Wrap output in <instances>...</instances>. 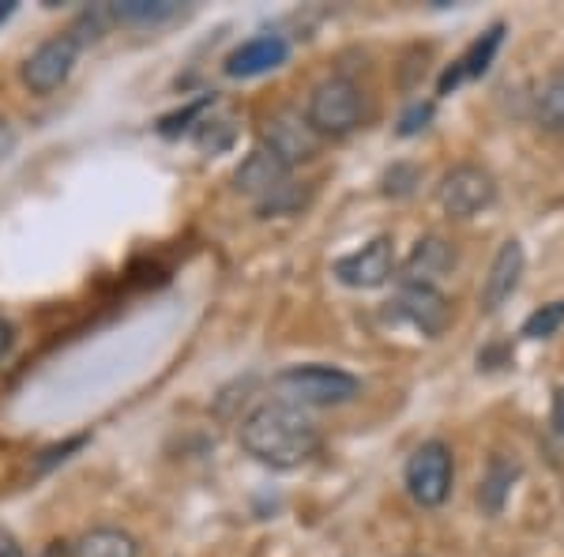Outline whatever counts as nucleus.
I'll use <instances>...</instances> for the list:
<instances>
[{
  "mask_svg": "<svg viewBox=\"0 0 564 557\" xmlns=\"http://www.w3.org/2000/svg\"><path fill=\"white\" fill-rule=\"evenodd\" d=\"M12 12H15V0H0V23H4Z\"/></svg>",
  "mask_w": 564,
  "mask_h": 557,
  "instance_id": "obj_25",
  "label": "nucleus"
},
{
  "mask_svg": "<svg viewBox=\"0 0 564 557\" xmlns=\"http://www.w3.org/2000/svg\"><path fill=\"white\" fill-rule=\"evenodd\" d=\"M12 151H15V129L0 117V159H8Z\"/></svg>",
  "mask_w": 564,
  "mask_h": 557,
  "instance_id": "obj_22",
  "label": "nucleus"
},
{
  "mask_svg": "<svg viewBox=\"0 0 564 557\" xmlns=\"http://www.w3.org/2000/svg\"><path fill=\"white\" fill-rule=\"evenodd\" d=\"M215 106V95H204V98H196L193 106H185V109H177V114H166L159 121V132L162 136H177L181 129H188V121H193V117H199L204 114V109H212Z\"/></svg>",
  "mask_w": 564,
  "mask_h": 557,
  "instance_id": "obj_20",
  "label": "nucleus"
},
{
  "mask_svg": "<svg viewBox=\"0 0 564 557\" xmlns=\"http://www.w3.org/2000/svg\"><path fill=\"white\" fill-rule=\"evenodd\" d=\"M523 268H527L523 245L516 242V237H508V242L497 249L494 264H489L486 279H481V290H478L481 313H497V309H505V301H512V294L523 282Z\"/></svg>",
  "mask_w": 564,
  "mask_h": 557,
  "instance_id": "obj_10",
  "label": "nucleus"
},
{
  "mask_svg": "<svg viewBox=\"0 0 564 557\" xmlns=\"http://www.w3.org/2000/svg\"><path fill=\"white\" fill-rule=\"evenodd\" d=\"M79 57V39L72 34H57V39H45L31 57L23 61V84L31 95H53L65 79L72 76Z\"/></svg>",
  "mask_w": 564,
  "mask_h": 557,
  "instance_id": "obj_9",
  "label": "nucleus"
},
{
  "mask_svg": "<svg viewBox=\"0 0 564 557\" xmlns=\"http://www.w3.org/2000/svg\"><path fill=\"white\" fill-rule=\"evenodd\" d=\"M238 441L252 460L263 463V468L294 471V468H305V463L321 452V429H316V422L302 407L268 399V404L252 407L249 415H245Z\"/></svg>",
  "mask_w": 564,
  "mask_h": 557,
  "instance_id": "obj_1",
  "label": "nucleus"
},
{
  "mask_svg": "<svg viewBox=\"0 0 564 557\" xmlns=\"http://www.w3.org/2000/svg\"><path fill=\"white\" fill-rule=\"evenodd\" d=\"M234 189H238L241 196L257 200V207L263 215L297 204V193H294V185H290V167H282L275 154L263 148L241 159V167L234 170Z\"/></svg>",
  "mask_w": 564,
  "mask_h": 557,
  "instance_id": "obj_4",
  "label": "nucleus"
},
{
  "mask_svg": "<svg viewBox=\"0 0 564 557\" xmlns=\"http://www.w3.org/2000/svg\"><path fill=\"white\" fill-rule=\"evenodd\" d=\"M433 121V103H414L403 109V117H399V136H417L422 129H430Z\"/></svg>",
  "mask_w": 564,
  "mask_h": 557,
  "instance_id": "obj_21",
  "label": "nucleus"
},
{
  "mask_svg": "<svg viewBox=\"0 0 564 557\" xmlns=\"http://www.w3.org/2000/svg\"><path fill=\"white\" fill-rule=\"evenodd\" d=\"M520 479V468L505 456H494L489 460L486 474H481V486H478V505L486 508L489 516H497L505 508V501L512 497V482Z\"/></svg>",
  "mask_w": 564,
  "mask_h": 557,
  "instance_id": "obj_16",
  "label": "nucleus"
},
{
  "mask_svg": "<svg viewBox=\"0 0 564 557\" xmlns=\"http://www.w3.org/2000/svg\"><path fill=\"white\" fill-rule=\"evenodd\" d=\"M12 343H15V328H12V321H4V317H0V358L12 351Z\"/></svg>",
  "mask_w": 564,
  "mask_h": 557,
  "instance_id": "obj_23",
  "label": "nucleus"
},
{
  "mask_svg": "<svg viewBox=\"0 0 564 557\" xmlns=\"http://www.w3.org/2000/svg\"><path fill=\"white\" fill-rule=\"evenodd\" d=\"M286 57H290V42L282 39V34H252L238 50H230L223 68L230 79H252V76H263V72H275L279 65H286Z\"/></svg>",
  "mask_w": 564,
  "mask_h": 557,
  "instance_id": "obj_12",
  "label": "nucleus"
},
{
  "mask_svg": "<svg viewBox=\"0 0 564 557\" xmlns=\"http://www.w3.org/2000/svg\"><path fill=\"white\" fill-rule=\"evenodd\" d=\"M72 557H140V546L121 527H95L72 543Z\"/></svg>",
  "mask_w": 564,
  "mask_h": 557,
  "instance_id": "obj_15",
  "label": "nucleus"
},
{
  "mask_svg": "<svg viewBox=\"0 0 564 557\" xmlns=\"http://www.w3.org/2000/svg\"><path fill=\"white\" fill-rule=\"evenodd\" d=\"M395 309L417 328V332L430 335V340H436V335L448 328V298L436 287H425V282H403L395 298Z\"/></svg>",
  "mask_w": 564,
  "mask_h": 557,
  "instance_id": "obj_13",
  "label": "nucleus"
},
{
  "mask_svg": "<svg viewBox=\"0 0 564 557\" xmlns=\"http://www.w3.org/2000/svg\"><path fill=\"white\" fill-rule=\"evenodd\" d=\"M456 268V249H452L444 237H422V242L411 249V257L403 264V282H425V287H436V279H444Z\"/></svg>",
  "mask_w": 564,
  "mask_h": 557,
  "instance_id": "obj_14",
  "label": "nucleus"
},
{
  "mask_svg": "<svg viewBox=\"0 0 564 557\" xmlns=\"http://www.w3.org/2000/svg\"><path fill=\"white\" fill-rule=\"evenodd\" d=\"M275 399L290 407H343L361 396V381L339 365H290L275 381Z\"/></svg>",
  "mask_w": 564,
  "mask_h": 557,
  "instance_id": "obj_2",
  "label": "nucleus"
},
{
  "mask_svg": "<svg viewBox=\"0 0 564 557\" xmlns=\"http://www.w3.org/2000/svg\"><path fill=\"white\" fill-rule=\"evenodd\" d=\"M500 45H505V23H494L489 31H481L448 68L441 72V79H436V95H452V90H459L463 84H475V79L486 76Z\"/></svg>",
  "mask_w": 564,
  "mask_h": 557,
  "instance_id": "obj_11",
  "label": "nucleus"
},
{
  "mask_svg": "<svg viewBox=\"0 0 564 557\" xmlns=\"http://www.w3.org/2000/svg\"><path fill=\"white\" fill-rule=\"evenodd\" d=\"M561 328H564V298L545 301V306L534 309V313L523 321L520 335L523 340H550V335H557Z\"/></svg>",
  "mask_w": 564,
  "mask_h": 557,
  "instance_id": "obj_19",
  "label": "nucleus"
},
{
  "mask_svg": "<svg viewBox=\"0 0 564 557\" xmlns=\"http://www.w3.org/2000/svg\"><path fill=\"white\" fill-rule=\"evenodd\" d=\"M117 23H162L170 15H177V4L174 0H117L109 8Z\"/></svg>",
  "mask_w": 564,
  "mask_h": 557,
  "instance_id": "obj_18",
  "label": "nucleus"
},
{
  "mask_svg": "<svg viewBox=\"0 0 564 557\" xmlns=\"http://www.w3.org/2000/svg\"><path fill=\"white\" fill-rule=\"evenodd\" d=\"M321 136L313 132V125L305 121L297 109H279L263 121V151H271L282 167H302V162L316 159L321 151Z\"/></svg>",
  "mask_w": 564,
  "mask_h": 557,
  "instance_id": "obj_8",
  "label": "nucleus"
},
{
  "mask_svg": "<svg viewBox=\"0 0 564 557\" xmlns=\"http://www.w3.org/2000/svg\"><path fill=\"white\" fill-rule=\"evenodd\" d=\"M436 200H441L444 215L452 218H475L497 204V181L486 167L475 162H459L441 178L436 185Z\"/></svg>",
  "mask_w": 564,
  "mask_h": 557,
  "instance_id": "obj_6",
  "label": "nucleus"
},
{
  "mask_svg": "<svg viewBox=\"0 0 564 557\" xmlns=\"http://www.w3.org/2000/svg\"><path fill=\"white\" fill-rule=\"evenodd\" d=\"M332 276L350 290H377L395 276V242L388 234H377L361 249L347 253L332 264Z\"/></svg>",
  "mask_w": 564,
  "mask_h": 557,
  "instance_id": "obj_7",
  "label": "nucleus"
},
{
  "mask_svg": "<svg viewBox=\"0 0 564 557\" xmlns=\"http://www.w3.org/2000/svg\"><path fill=\"white\" fill-rule=\"evenodd\" d=\"M534 121L542 132L564 136V76H550L534 98Z\"/></svg>",
  "mask_w": 564,
  "mask_h": 557,
  "instance_id": "obj_17",
  "label": "nucleus"
},
{
  "mask_svg": "<svg viewBox=\"0 0 564 557\" xmlns=\"http://www.w3.org/2000/svg\"><path fill=\"white\" fill-rule=\"evenodd\" d=\"M305 121L321 140H339L361 125V87L347 76H327L313 87Z\"/></svg>",
  "mask_w": 564,
  "mask_h": 557,
  "instance_id": "obj_3",
  "label": "nucleus"
},
{
  "mask_svg": "<svg viewBox=\"0 0 564 557\" xmlns=\"http://www.w3.org/2000/svg\"><path fill=\"white\" fill-rule=\"evenodd\" d=\"M406 493L422 508H441L452 497V482H456V460L444 441H422L406 460Z\"/></svg>",
  "mask_w": 564,
  "mask_h": 557,
  "instance_id": "obj_5",
  "label": "nucleus"
},
{
  "mask_svg": "<svg viewBox=\"0 0 564 557\" xmlns=\"http://www.w3.org/2000/svg\"><path fill=\"white\" fill-rule=\"evenodd\" d=\"M0 557H23L20 543H15V538L8 535V532H0Z\"/></svg>",
  "mask_w": 564,
  "mask_h": 557,
  "instance_id": "obj_24",
  "label": "nucleus"
}]
</instances>
